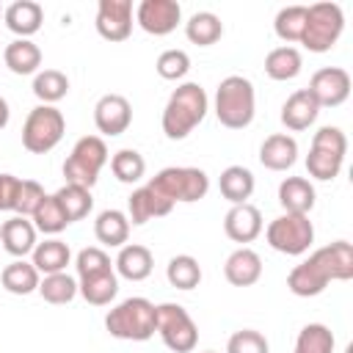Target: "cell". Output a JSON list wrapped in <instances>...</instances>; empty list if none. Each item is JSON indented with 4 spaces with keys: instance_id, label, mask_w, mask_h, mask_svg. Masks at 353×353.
<instances>
[{
    "instance_id": "6da1fadb",
    "label": "cell",
    "mask_w": 353,
    "mask_h": 353,
    "mask_svg": "<svg viewBox=\"0 0 353 353\" xmlns=\"http://www.w3.org/2000/svg\"><path fill=\"white\" fill-rule=\"evenodd\" d=\"M353 279V245L347 240H336L331 245L317 248L301 265H295L287 276V287L298 298L320 295L331 281Z\"/></svg>"
},
{
    "instance_id": "7a4b0ae2",
    "label": "cell",
    "mask_w": 353,
    "mask_h": 353,
    "mask_svg": "<svg viewBox=\"0 0 353 353\" xmlns=\"http://www.w3.org/2000/svg\"><path fill=\"white\" fill-rule=\"evenodd\" d=\"M210 110V99L207 91L199 83H182L171 91L165 108H163V132L168 141H182L188 138L207 116Z\"/></svg>"
},
{
    "instance_id": "3957f363",
    "label": "cell",
    "mask_w": 353,
    "mask_h": 353,
    "mask_svg": "<svg viewBox=\"0 0 353 353\" xmlns=\"http://www.w3.org/2000/svg\"><path fill=\"white\" fill-rule=\"evenodd\" d=\"M105 328L116 339L146 342L157 331V306L149 298H124L105 314Z\"/></svg>"
},
{
    "instance_id": "277c9868",
    "label": "cell",
    "mask_w": 353,
    "mask_h": 353,
    "mask_svg": "<svg viewBox=\"0 0 353 353\" xmlns=\"http://www.w3.org/2000/svg\"><path fill=\"white\" fill-rule=\"evenodd\" d=\"M256 94L254 83L243 74H229L218 83L215 91V116L229 130H245L254 121Z\"/></svg>"
},
{
    "instance_id": "5b68a950",
    "label": "cell",
    "mask_w": 353,
    "mask_h": 353,
    "mask_svg": "<svg viewBox=\"0 0 353 353\" xmlns=\"http://www.w3.org/2000/svg\"><path fill=\"white\" fill-rule=\"evenodd\" d=\"M345 152H347V138L339 127H320L312 138L309 154H306V171L309 176L328 182L342 171L345 163Z\"/></svg>"
},
{
    "instance_id": "8992f818",
    "label": "cell",
    "mask_w": 353,
    "mask_h": 353,
    "mask_svg": "<svg viewBox=\"0 0 353 353\" xmlns=\"http://www.w3.org/2000/svg\"><path fill=\"white\" fill-rule=\"evenodd\" d=\"M146 185H152L160 196H165L171 204L176 201H199L207 196L210 190V176L201 168H190V165H168L163 171H157Z\"/></svg>"
},
{
    "instance_id": "52a82bcc",
    "label": "cell",
    "mask_w": 353,
    "mask_h": 353,
    "mask_svg": "<svg viewBox=\"0 0 353 353\" xmlns=\"http://www.w3.org/2000/svg\"><path fill=\"white\" fill-rule=\"evenodd\" d=\"M345 30V14L336 3H314L306 6V25L301 44L309 52H328Z\"/></svg>"
},
{
    "instance_id": "ba28073f",
    "label": "cell",
    "mask_w": 353,
    "mask_h": 353,
    "mask_svg": "<svg viewBox=\"0 0 353 353\" xmlns=\"http://www.w3.org/2000/svg\"><path fill=\"white\" fill-rule=\"evenodd\" d=\"M66 132V119L55 105H36L22 124V146L30 154L52 152Z\"/></svg>"
},
{
    "instance_id": "9c48e42d",
    "label": "cell",
    "mask_w": 353,
    "mask_h": 353,
    "mask_svg": "<svg viewBox=\"0 0 353 353\" xmlns=\"http://www.w3.org/2000/svg\"><path fill=\"white\" fill-rule=\"evenodd\" d=\"M108 163V146L99 135H83L69 157L63 160V176L69 185H83V188H94L97 179H99V171L105 168Z\"/></svg>"
},
{
    "instance_id": "30bf717a",
    "label": "cell",
    "mask_w": 353,
    "mask_h": 353,
    "mask_svg": "<svg viewBox=\"0 0 353 353\" xmlns=\"http://www.w3.org/2000/svg\"><path fill=\"white\" fill-rule=\"evenodd\" d=\"M265 237H268V245L273 251L287 254V256H301L314 243V226H312L309 215L284 212L268 223Z\"/></svg>"
},
{
    "instance_id": "8fae6325",
    "label": "cell",
    "mask_w": 353,
    "mask_h": 353,
    "mask_svg": "<svg viewBox=\"0 0 353 353\" xmlns=\"http://www.w3.org/2000/svg\"><path fill=\"white\" fill-rule=\"evenodd\" d=\"M157 334L163 345L174 353H190L199 345V328L185 306L160 303L157 306Z\"/></svg>"
},
{
    "instance_id": "7c38bea8",
    "label": "cell",
    "mask_w": 353,
    "mask_h": 353,
    "mask_svg": "<svg viewBox=\"0 0 353 353\" xmlns=\"http://www.w3.org/2000/svg\"><path fill=\"white\" fill-rule=\"evenodd\" d=\"M309 94L320 108H339L350 97V74L342 66H323L312 74Z\"/></svg>"
},
{
    "instance_id": "4fadbf2b",
    "label": "cell",
    "mask_w": 353,
    "mask_h": 353,
    "mask_svg": "<svg viewBox=\"0 0 353 353\" xmlns=\"http://www.w3.org/2000/svg\"><path fill=\"white\" fill-rule=\"evenodd\" d=\"M182 19V6L176 0H141L135 8V22L152 36H168Z\"/></svg>"
},
{
    "instance_id": "5bb4252c",
    "label": "cell",
    "mask_w": 353,
    "mask_h": 353,
    "mask_svg": "<svg viewBox=\"0 0 353 353\" xmlns=\"http://www.w3.org/2000/svg\"><path fill=\"white\" fill-rule=\"evenodd\" d=\"M97 33L108 41H124L132 33V3L130 0H99Z\"/></svg>"
},
{
    "instance_id": "9a60e30c",
    "label": "cell",
    "mask_w": 353,
    "mask_h": 353,
    "mask_svg": "<svg viewBox=\"0 0 353 353\" xmlns=\"http://www.w3.org/2000/svg\"><path fill=\"white\" fill-rule=\"evenodd\" d=\"M130 121H132V108H130L127 97L105 94V97L97 99V105H94V124H97V130L102 135L116 138V135L127 132Z\"/></svg>"
},
{
    "instance_id": "2e32d148",
    "label": "cell",
    "mask_w": 353,
    "mask_h": 353,
    "mask_svg": "<svg viewBox=\"0 0 353 353\" xmlns=\"http://www.w3.org/2000/svg\"><path fill=\"white\" fill-rule=\"evenodd\" d=\"M171 210H174V204L165 196H160L152 185H143V188L132 190L130 199H127V218L135 226H141V223H146L152 218H163Z\"/></svg>"
},
{
    "instance_id": "e0dca14e",
    "label": "cell",
    "mask_w": 353,
    "mask_h": 353,
    "mask_svg": "<svg viewBox=\"0 0 353 353\" xmlns=\"http://www.w3.org/2000/svg\"><path fill=\"white\" fill-rule=\"evenodd\" d=\"M223 232L234 243H251L262 234V212L254 204H232L223 218Z\"/></svg>"
},
{
    "instance_id": "ac0fdd59",
    "label": "cell",
    "mask_w": 353,
    "mask_h": 353,
    "mask_svg": "<svg viewBox=\"0 0 353 353\" xmlns=\"http://www.w3.org/2000/svg\"><path fill=\"white\" fill-rule=\"evenodd\" d=\"M317 113H320V105L314 102L309 88H298L281 105V124L292 132H301V130H309L317 121Z\"/></svg>"
},
{
    "instance_id": "d6986e66",
    "label": "cell",
    "mask_w": 353,
    "mask_h": 353,
    "mask_svg": "<svg viewBox=\"0 0 353 353\" xmlns=\"http://www.w3.org/2000/svg\"><path fill=\"white\" fill-rule=\"evenodd\" d=\"M223 276L234 287H251V284H256L259 276H262V259H259V254L254 248H248V245H240L237 251H232L226 256Z\"/></svg>"
},
{
    "instance_id": "ffe728a7",
    "label": "cell",
    "mask_w": 353,
    "mask_h": 353,
    "mask_svg": "<svg viewBox=\"0 0 353 353\" xmlns=\"http://www.w3.org/2000/svg\"><path fill=\"white\" fill-rule=\"evenodd\" d=\"M116 273L127 281H143L152 276V268H154V256L146 245L141 243H124L119 248V256L113 262Z\"/></svg>"
},
{
    "instance_id": "44dd1931",
    "label": "cell",
    "mask_w": 353,
    "mask_h": 353,
    "mask_svg": "<svg viewBox=\"0 0 353 353\" xmlns=\"http://www.w3.org/2000/svg\"><path fill=\"white\" fill-rule=\"evenodd\" d=\"M298 160V141L287 132L268 135L259 146V163L270 171H287Z\"/></svg>"
},
{
    "instance_id": "7402d4cb",
    "label": "cell",
    "mask_w": 353,
    "mask_h": 353,
    "mask_svg": "<svg viewBox=\"0 0 353 353\" xmlns=\"http://www.w3.org/2000/svg\"><path fill=\"white\" fill-rule=\"evenodd\" d=\"M0 245L11 256L25 259V254H30L36 248V226H33V221H28L22 215H14V218L3 221V226H0Z\"/></svg>"
},
{
    "instance_id": "603a6c76",
    "label": "cell",
    "mask_w": 353,
    "mask_h": 353,
    "mask_svg": "<svg viewBox=\"0 0 353 353\" xmlns=\"http://www.w3.org/2000/svg\"><path fill=\"white\" fill-rule=\"evenodd\" d=\"M77 292H80L91 306H108V303L116 298V292H119V276H116L113 268L77 276Z\"/></svg>"
},
{
    "instance_id": "cb8c5ba5",
    "label": "cell",
    "mask_w": 353,
    "mask_h": 353,
    "mask_svg": "<svg viewBox=\"0 0 353 353\" xmlns=\"http://www.w3.org/2000/svg\"><path fill=\"white\" fill-rule=\"evenodd\" d=\"M3 19L11 33H17L19 39H30L44 22V8L33 0H17L3 11Z\"/></svg>"
},
{
    "instance_id": "d4e9b609",
    "label": "cell",
    "mask_w": 353,
    "mask_h": 353,
    "mask_svg": "<svg viewBox=\"0 0 353 353\" xmlns=\"http://www.w3.org/2000/svg\"><path fill=\"white\" fill-rule=\"evenodd\" d=\"M279 204L284 212L295 215H309L314 207V185L306 176H287L279 185Z\"/></svg>"
},
{
    "instance_id": "484cf974",
    "label": "cell",
    "mask_w": 353,
    "mask_h": 353,
    "mask_svg": "<svg viewBox=\"0 0 353 353\" xmlns=\"http://www.w3.org/2000/svg\"><path fill=\"white\" fill-rule=\"evenodd\" d=\"M33 254V268L39 270V273H44V276H50V273H63L66 270V265L72 262V251H69V245L63 243V240H58V237H50V240H44V243H36V248L30 251Z\"/></svg>"
},
{
    "instance_id": "4316f807",
    "label": "cell",
    "mask_w": 353,
    "mask_h": 353,
    "mask_svg": "<svg viewBox=\"0 0 353 353\" xmlns=\"http://www.w3.org/2000/svg\"><path fill=\"white\" fill-rule=\"evenodd\" d=\"M94 234L102 245L121 248L130 237V218L121 210H102L94 221Z\"/></svg>"
},
{
    "instance_id": "83f0119b",
    "label": "cell",
    "mask_w": 353,
    "mask_h": 353,
    "mask_svg": "<svg viewBox=\"0 0 353 353\" xmlns=\"http://www.w3.org/2000/svg\"><path fill=\"white\" fill-rule=\"evenodd\" d=\"M3 61L14 74H33L41 66V50L30 39H14L3 50Z\"/></svg>"
},
{
    "instance_id": "f1b7e54d",
    "label": "cell",
    "mask_w": 353,
    "mask_h": 353,
    "mask_svg": "<svg viewBox=\"0 0 353 353\" xmlns=\"http://www.w3.org/2000/svg\"><path fill=\"white\" fill-rule=\"evenodd\" d=\"M218 188H221V196L232 204H245L254 193V174L245 168V165H229L221 171V179H218Z\"/></svg>"
},
{
    "instance_id": "f546056e",
    "label": "cell",
    "mask_w": 353,
    "mask_h": 353,
    "mask_svg": "<svg viewBox=\"0 0 353 353\" xmlns=\"http://www.w3.org/2000/svg\"><path fill=\"white\" fill-rule=\"evenodd\" d=\"M0 281H3V287H6L11 295H30V292H36V290H39L41 273L33 268V262L14 259L11 265H6V268H3Z\"/></svg>"
},
{
    "instance_id": "4dcf8cb0",
    "label": "cell",
    "mask_w": 353,
    "mask_h": 353,
    "mask_svg": "<svg viewBox=\"0 0 353 353\" xmlns=\"http://www.w3.org/2000/svg\"><path fill=\"white\" fill-rule=\"evenodd\" d=\"M301 66H303V58L295 47L284 44V47H273L268 55H265V72L270 80H292L301 74Z\"/></svg>"
},
{
    "instance_id": "1f68e13d",
    "label": "cell",
    "mask_w": 353,
    "mask_h": 353,
    "mask_svg": "<svg viewBox=\"0 0 353 353\" xmlns=\"http://www.w3.org/2000/svg\"><path fill=\"white\" fill-rule=\"evenodd\" d=\"M55 201H58V207L63 210V215H66V221L69 223H74V221H80V218H85L88 212H91V207H94V199H91V190L88 188H83V185H63V188H58L55 193Z\"/></svg>"
},
{
    "instance_id": "d6a6232c",
    "label": "cell",
    "mask_w": 353,
    "mask_h": 353,
    "mask_svg": "<svg viewBox=\"0 0 353 353\" xmlns=\"http://www.w3.org/2000/svg\"><path fill=\"white\" fill-rule=\"evenodd\" d=\"M185 36L199 44V47H210L223 36V22L218 14L212 11H196L188 22H185Z\"/></svg>"
},
{
    "instance_id": "836d02e7",
    "label": "cell",
    "mask_w": 353,
    "mask_h": 353,
    "mask_svg": "<svg viewBox=\"0 0 353 353\" xmlns=\"http://www.w3.org/2000/svg\"><path fill=\"white\" fill-rule=\"evenodd\" d=\"M165 279L171 287L176 290H193L199 287L201 281V268H199V259L190 256V254H176L168 259L165 265Z\"/></svg>"
},
{
    "instance_id": "e575fe53",
    "label": "cell",
    "mask_w": 353,
    "mask_h": 353,
    "mask_svg": "<svg viewBox=\"0 0 353 353\" xmlns=\"http://www.w3.org/2000/svg\"><path fill=\"white\" fill-rule=\"evenodd\" d=\"M33 94L41 99V105H55L69 94V77L58 69H44L36 72L33 77Z\"/></svg>"
},
{
    "instance_id": "d590c367",
    "label": "cell",
    "mask_w": 353,
    "mask_h": 353,
    "mask_svg": "<svg viewBox=\"0 0 353 353\" xmlns=\"http://www.w3.org/2000/svg\"><path fill=\"white\" fill-rule=\"evenodd\" d=\"M110 171H113V176H116L119 182L135 185V182H141L143 174H146V160H143V154L135 152V149H119V152L110 157Z\"/></svg>"
},
{
    "instance_id": "8d00e7d4",
    "label": "cell",
    "mask_w": 353,
    "mask_h": 353,
    "mask_svg": "<svg viewBox=\"0 0 353 353\" xmlns=\"http://www.w3.org/2000/svg\"><path fill=\"white\" fill-rule=\"evenodd\" d=\"M292 353H334V334L323 323H309L298 331Z\"/></svg>"
},
{
    "instance_id": "74e56055",
    "label": "cell",
    "mask_w": 353,
    "mask_h": 353,
    "mask_svg": "<svg viewBox=\"0 0 353 353\" xmlns=\"http://www.w3.org/2000/svg\"><path fill=\"white\" fill-rule=\"evenodd\" d=\"M303 25H306V6H284L276 19H273V30L281 41H287L292 47V41H301L303 36Z\"/></svg>"
},
{
    "instance_id": "f35d334b",
    "label": "cell",
    "mask_w": 353,
    "mask_h": 353,
    "mask_svg": "<svg viewBox=\"0 0 353 353\" xmlns=\"http://www.w3.org/2000/svg\"><path fill=\"white\" fill-rule=\"evenodd\" d=\"M39 295L47 301V303H55V306H61V303H69V301H74V295H77V281L63 270V273H50V276H44L41 281H39Z\"/></svg>"
},
{
    "instance_id": "ab89813d",
    "label": "cell",
    "mask_w": 353,
    "mask_h": 353,
    "mask_svg": "<svg viewBox=\"0 0 353 353\" xmlns=\"http://www.w3.org/2000/svg\"><path fill=\"white\" fill-rule=\"evenodd\" d=\"M30 221H33L36 232H44V234H58V232H63L69 226V221H66L63 210L58 207L55 196H44L41 204L36 207V212L30 215Z\"/></svg>"
},
{
    "instance_id": "60d3db41",
    "label": "cell",
    "mask_w": 353,
    "mask_h": 353,
    "mask_svg": "<svg viewBox=\"0 0 353 353\" xmlns=\"http://www.w3.org/2000/svg\"><path fill=\"white\" fill-rule=\"evenodd\" d=\"M157 74L163 80H182L188 72H190V55L185 50H163L157 55V63H154Z\"/></svg>"
},
{
    "instance_id": "b9f144b4",
    "label": "cell",
    "mask_w": 353,
    "mask_h": 353,
    "mask_svg": "<svg viewBox=\"0 0 353 353\" xmlns=\"http://www.w3.org/2000/svg\"><path fill=\"white\" fill-rule=\"evenodd\" d=\"M44 188L36 179H19V190H17V201H14V212L22 218H30L36 212V207L44 199Z\"/></svg>"
},
{
    "instance_id": "7bdbcfd3",
    "label": "cell",
    "mask_w": 353,
    "mask_h": 353,
    "mask_svg": "<svg viewBox=\"0 0 353 353\" xmlns=\"http://www.w3.org/2000/svg\"><path fill=\"white\" fill-rule=\"evenodd\" d=\"M226 353H270V345H268V339L259 331L243 328V331H234L229 336Z\"/></svg>"
},
{
    "instance_id": "ee69618b",
    "label": "cell",
    "mask_w": 353,
    "mask_h": 353,
    "mask_svg": "<svg viewBox=\"0 0 353 353\" xmlns=\"http://www.w3.org/2000/svg\"><path fill=\"white\" fill-rule=\"evenodd\" d=\"M74 268H77V276H85V273H97V270H105V268H113V265H110V256L102 248L91 245V248H83L77 254Z\"/></svg>"
},
{
    "instance_id": "f6af8a7d",
    "label": "cell",
    "mask_w": 353,
    "mask_h": 353,
    "mask_svg": "<svg viewBox=\"0 0 353 353\" xmlns=\"http://www.w3.org/2000/svg\"><path fill=\"white\" fill-rule=\"evenodd\" d=\"M19 179L14 174H0V210H14Z\"/></svg>"
},
{
    "instance_id": "bcb514c9",
    "label": "cell",
    "mask_w": 353,
    "mask_h": 353,
    "mask_svg": "<svg viewBox=\"0 0 353 353\" xmlns=\"http://www.w3.org/2000/svg\"><path fill=\"white\" fill-rule=\"evenodd\" d=\"M8 116H11V110H8V102L0 97V130L8 124Z\"/></svg>"
},
{
    "instance_id": "7dc6e473",
    "label": "cell",
    "mask_w": 353,
    "mask_h": 353,
    "mask_svg": "<svg viewBox=\"0 0 353 353\" xmlns=\"http://www.w3.org/2000/svg\"><path fill=\"white\" fill-rule=\"evenodd\" d=\"M204 353H215V350H204Z\"/></svg>"
},
{
    "instance_id": "c3c4849f",
    "label": "cell",
    "mask_w": 353,
    "mask_h": 353,
    "mask_svg": "<svg viewBox=\"0 0 353 353\" xmlns=\"http://www.w3.org/2000/svg\"><path fill=\"white\" fill-rule=\"evenodd\" d=\"M0 14H3V8H0Z\"/></svg>"
}]
</instances>
